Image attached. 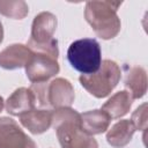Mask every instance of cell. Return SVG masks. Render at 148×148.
Masks as SVG:
<instances>
[{
  "label": "cell",
  "mask_w": 148,
  "mask_h": 148,
  "mask_svg": "<svg viewBox=\"0 0 148 148\" xmlns=\"http://www.w3.org/2000/svg\"><path fill=\"white\" fill-rule=\"evenodd\" d=\"M67 59L72 67L83 75L92 74L102 64L101 46L94 38L77 39L69 45Z\"/></svg>",
  "instance_id": "5b68a950"
},
{
  "label": "cell",
  "mask_w": 148,
  "mask_h": 148,
  "mask_svg": "<svg viewBox=\"0 0 148 148\" xmlns=\"http://www.w3.org/2000/svg\"><path fill=\"white\" fill-rule=\"evenodd\" d=\"M125 87L133 99H139L147 91V73L142 67H132L125 77Z\"/></svg>",
  "instance_id": "9a60e30c"
},
{
  "label": "cell",
  "mask_w": 148,
  "mask_h": 148,
  "mask_svg": "<svg viewBox=\"0 0 148 148\" xmlns=\"http://www.w3.org/2000/svg\"><path fill=\"white\" fill-rule=\"evenodd\" d=\"M56 130L61 148H98L92 135L81 127V114L71 108L52 111V125Z\"/></svg>",
  "instance_id": "6da1fadb"
},
{
  "label": "cell",
  "mask_w": 148,
  "mask_h": 148,
  "mask_svg": "<svg viewBox=\"0 0 148 148\" xmlns=\"http://www.w3.org/2000/svg\"><path fill=\"white\" fill-rule=\"evenodd\" d=\"M20 123L32 134H42L52 125V111L49 109H34L18 116Z\"/></svg>",
  "instance_id": "30bf717a"
},
{
  "label": "cell",
  "mask_w": 148,
  "mask_h": 148,
  "mask_svg": "<svg viewBox=\"0 0 148 148\" xmlns=\"http://www.w3.org/2000/svg\"><path fill=\"white\" fill-rule=\"evenodd\" d=\"M121 2L114 1H88L84 17L95 34L102 39H112L120 31V18L117 9Z\"/></svg>",
  "instance_id": "7a4b0ae2"
},
{
  "label": "cell",
  "mask_w": 148,
  "mask_h": 148,
  "mask_svg": "<svg viewBox=\"0 0 148 148\" xmlns=\"http://www.w3.org/2000/svg\"><path fill=\"white\" fill-rule=\"evenodd\" d=\"M135 131L136 130L130 119H123L108 131L106 141L113 148H124L130 143Z\"/></svg>",
  "instance_id": "4fadbf2b"
},
{
  "label": "cell",
  "mask_w": 148,
  "mask_h": 148,
  "mask_svg": "<svg viewBox=\"0 0 148 148\" xmlns=\"http://www.w3.org/2000/svg\"><path fill=\"white\" fill-rule=\"evenodd\" d=\"M132 96L127 90H121L116 92L111 98H109L102 106V110L109 114L111 119H118L125 116L132 105Z\"/></svg>",
  "instance_id": "5bb4252c"
},
{
  "label": "cell",
  "mask_w": 148,
  "mask_h": 148,
  "mask_svg": "<svg viewBox=\"0 0 148 148\" xmlns=\"http://www.w3.org/2000/svg\"><path fill=\"white\" fill-rule=\"evenodd\" d=\"M57 59V57L49 53L32 51V56L25 65L27 77L32 83L46 82L59 73L60 67Z\"/></svg>",
  "instance_id": "8992f818"
},
{
  "label": "cell",
  "mask_w": 148,
  "mask_h": 148,
  "mask_svg": "<svg viewBox=\"0 0 148 148\" xmlns=\"http://www.w3.org/2000/svg\"><path fill=\"white\" fill-rule=\"evenodd\" d=\"M131 121H132L133 126L135 127V130H139V131L147 130V104L146 103L140 105L133 112Z\"/></svg>",
  "instance_id": "e0dca14e"
},
{
  "label": "cell",
  "mask_w": 148,
  "mask_h": 148,
  "mask_svg": "<svg viewBox=\"0 0 148 148\" xmlns=\"http://www.w3.org/2000/svg\"><path fill=\"white\" fill-rule=\"evenodd\" d=\"M32 51L23 44H12L0 52V67L5 69H16L25 67Z\"/></svg>",
  "instance_id": "9c48e42d"
},
{
  "label": "cell",
  "mask_w": 148,
  "mask_h": 148,
  "mask_svg": "<svg viewBox=\"0 0 148 148\" xmlns=\"http://www.w3.org/2000/svg\"><path fill=\"white\" fill-rule=\"evenodd\" d=\"M29 7L24 1H1L0 0V14L14 20H22L27 16Z\"/></svg>",
  "instance_id": "2e32d148"
},
{
  "label": "cell",
  "mask_w": 148,
  "mask_h": 148,
  "mask_svg": "<svg viewBox=\"0 0 148 148\" xmlns=\"http://www.w3.org/2000/svg\"><path fill=\"white\" fill-rule=\"evenodd\" d=\"M121 72L119 66L112 60H103L98 71L92 74L81 75L79 81L81 86L96 98H104L111 94L120 81Z\"/></svg>",
  "instance_id": "277c9868"
},
{
  "label": "cell",
  "mask_w": 148,
  "mask_h": 148,
  "mask_svg": "<svg viewBox=\"0 0 148 148\" xmlns=\"http://www.w3.org/2000/svg\"><path fill=\"white\" fill-rule=\"evenodd\" d=\"M36 101V105L52 106L54 109L69 108L75 98L72 83L62 77H57L50 83H32L30 87Z\"/></svg>",
  "instance_id": "3957f363"
},
{
  "label": "cell",
  "mask_w": 148,
  "mask_h": 148,
  "mask_svg": "<svg viewBox=\"0 0 148 148\" xmlns=\"http://www.w3.org/2000/svg\"><path fill=\"white\" fill-rule=\"evenodd\" d=\"M0 148H37V146L14 119L0 117Z\"/></svg>",
  "instance_id": "52a82bcc"
},
{
  "label": "cell",
  "mask_w": 148,
  "mask_h": 148,
  "mask_svg": "<svg viewBox=\"0 0 148 148\" xmlns=\"http://www.w3.org/2000/svg\"><path fill=\"white\" fill-rule=\"evenodd\" d=\"M3 39V27H2V23L0 22V44Z\"/></svg>",
  "instance_id": "ac0fdd59"
},
{
  "label": "cell",
  "mask_w": 148,
  "mask_h": 148,
  "mask_svg": "<svg viewBox=\"0 0 148 148\" xmlns=\"http://www.w3.org/2000/svg\"><path fill=\"white\" fill-rule=\"evenodd\" d=\"M57 29V17L50 12H42L35 16L31 25V37L28 40V47L40 46L53 39Z\"/></svg>",
  "instance_id": "ba28073f"
},
{
  "label": "cell",
  "mask_w": 148,
  "mask_h": 148,
  "mask_svg": "<svg viewBox=\"0 0 148 148\" xmlns=\"http://www.w3.org/2000/svg\"><path fill=\"white\" fill-rule=\"evenodd\" d=\"M110 121L111 118L102 109L81 113V127L89 135L104 133L109 128Z\"/></svg>",
  "instance_id": "7c38bea8"
},
{
  "label": "cell",
  "mask_w": 148,
  "mask_h": 148,
  "mask_svg": "<svg viewBox=\"0 0 148 148\" xmlns=\"http://www.w3.org/2000/svg\"><path fill=\"white\" fill-rule=\"evenodd\" d=\"M3 106H5V102H3V98H2L1 96H0V112L2 111Z\"/></svg>",
  "instance_id": "d6986e66"
},
{
  "label": "cell",
  "mask_w": 148,
  "mask_h": 148,
  "mask_svg": "<svg viewBox=\"0 0 148 148\" xmlns=\"http://www.w3.org/2000/svg\"><path fill=\"white\" fill-rule=\"evenodd\" d=\"M36 106V101L30 88H18L16 89L6 102V110L13 116H21L25 112L34 110Z\"/></svg>",
  "instance_id": "8fae6325"
}]
</instances>
